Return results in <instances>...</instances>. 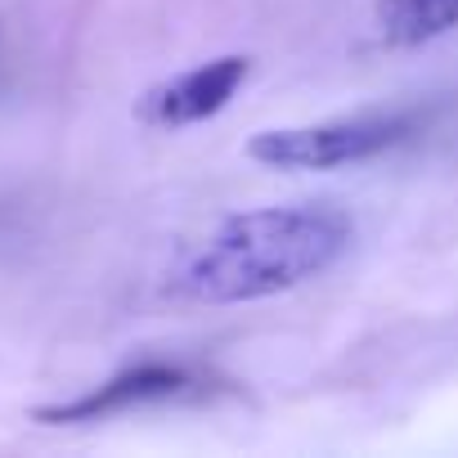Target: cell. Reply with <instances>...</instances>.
<instances>
[{
  "label": "cell",
  "instance_id": "obj_4",
  "mask_svg": "<svg viewBox=\"0 0 458 458\" xmlns=\"http://www.w3.org/2000/svg\"><path fill=\"white\" fill-rule=\"evenodd\" d=\"M189 386V373L175 369V364H140V369H126L117 373L113 382L68 400V404H46L37 409L41 422H95V418H108V413H122V409H135V404H153V400H171Z\"/></svg>",
  "mask_w": 458,
  "mask_h": 458
},
{
  "label": "cell",
  "instance_id": "obj_2",
  "mask_svg": "<svg viewBox=\"0 0 458 458\" xmlns=\"http://www.w3.org/2000/svg\"><path fill=\"white\" fill-rule=\"evenodd\" d=\"M418 126L413 113H386V117H346L324 126H284L261 131L248 144V157L275 171H333L364 157H377L409 140Z\"/></svg>",
  "mask_w": 458,
  "mask_h": 458
},
{
  "label": "cell",
  "instance_id": "obj_5",
  "mask_svg": "<svg viewBox=\"0 0 458 458\" xmlns=\"http://www.w3.org/2000/svg\"><path fill=\"white\" fill-rule=\"evenodd\" d=\"M458 28V0H377V32L386 46H422Z\"/></svg>",
  "mask_w": 458,
  "mask_h": 458
},
{
  "label": "cell",
  "instance_id": "obj_3",
  "mask_svg": "<svg viewBox=\"0 0 458 458\" xmlns=\"http://www.w3.org/2000/svg\"><path fill=\"white\" fill-rule=\"evenodd\" d=\"M248 81V59L243 55H225L211 59L193 72H180L171 81H162L157 90H148L140 99V117L148 126H189V122H207L216 117L229 99L239 95V86Z\"/></svg>",
  "mask_w": 458,
  "mask_h": 458
},
{
  "label": "cell",
  "instance_id": "obj_1",
  "mask_svg": "<svg viewBox=\"0 0 458 458\" xmlns=\"http://www.w3.org/2000/svg\"><path fill=\"white\" fill-rule=\"evenodd\" d=\"M351 216L324 202L229 216L207 243L184 257L175 270V293L207 306L261 301L337 266V257L351 248Z\"/></svg>",
  "mask_w": 458,
  "mask_h": 458
}]
</instances>
